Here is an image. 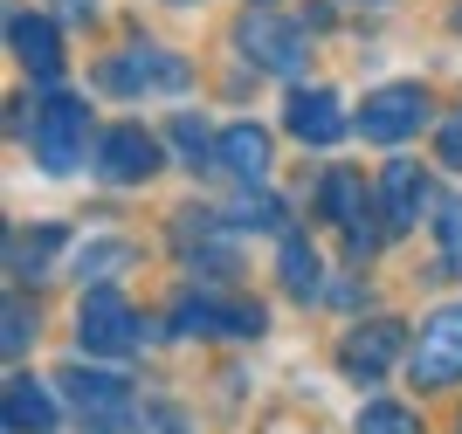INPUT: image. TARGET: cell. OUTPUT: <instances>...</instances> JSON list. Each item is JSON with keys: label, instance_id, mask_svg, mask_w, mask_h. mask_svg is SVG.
<instances>
[{"label": "cell", "instance_id": "obj_6", "mask_svg": "<svg viewBox=\"0 0 462 434\" xmlns=\"http://www.w3.org/2000/svg\"><path fill=\"white\" fill-rule=\"evenodd\" d=\"M428 90L421 83H386V90H373L366 104H359V138H373V145H401V138H414L428 125Z\"/></svg>", "mask_w": 462, "mask_h": 434}, {"label": "cell", "instance_id": "obj_3", "mask_svg": "<svg viewBox=\"0 0 462 434\" xmlns=\"http://www.w3.org/2000/svg\"><path fill=\"white\" fill-rule=\"evenodd\" d=\"M56 386L69 393V407H77V420L90 434H132V386L117 373H90V365H62Z\"/></svg>", "mask_w": 462, "mask_h": 434}, {"label": "cell", "instance_id": "obj_9", "mask_svg": "<svg viewBox=\"0 0 462 434\" xmlns=\"http://www.w3.org/2000/svg\"><path fill=\"white\" fill-rule=\"evenodd\" d=\"M235 42H242V56H255L263 69H276V76H297L310 62L304 28H290V21H276V14H249Z\"/></svg>", "mask_w": 462, "mask_h": 434}, {"label": "cell", "instance_id": "obj_1", "mask_svg": "<svg viewBox=\"0 0 462 434\" xmlns=\"http://www.w3.org/2000/svg\"><path fill=\"white\" fill-rule=\"evenodd\" d=\"M83 138H90V111H83V97L69 90H49L28 117V145H35L42 172H77L83 166Z\"/></svg>", "mask_w": 462, "mask_h": 434}, {"label": "cell", "instance_id": "obj_15", "mask_svg": "<svg viewBox=\"0 0 462 434\" xmlns=\"http://www.w3.org/2000/svg\"><path fill=\"white\" fill-rule=\"evenodd\" d=\"M7 42H14V56L28 62L42 83H56V76H62V42H56V28H49L42 14H14V21H7Z\"/></svg>", "mask_w": 462, "mask_h": 434}, {"label": "cell", "instance_id": "obj_11", "mask_svg": "<svg viewBox=\"0 0 462 434\" xmlns=\"http://www.w3.org/2000/svg\"><path fill=\"white\" fill-rule=\"evenodd\" d=\"M283 125H290V138H297V145H338V138L352 132L346 104H338L331 90H290Z\"/></svg>", "mask_w": 462, "mask_h": 434}, {"label": "cell", "instance_id": "obj_24", "mask_svg": "<svg viewBox=\"0 0 462 434\" xmlns=\"http://www.w3.org/2000/svg\"><path fill=\"white\" fill-rule=\"evenodd\" d=\"M435 227H442V263L462 276V200H456V208H442V221H435Z\"/></svg>", "mask_w": 462, "mask_h": 434}, {"label": "cell", "instance_id": "obj_16", "mask_svg": "<svg viewBox=\"0 0 462 434\" xmlns=\"http://www.w3.org/2000/svg\"><path fill=\"white\" fill-rule=\"evenodd\" d=\"M7 434H56V400L28 373L7 379Z\"/></svg>", "mask_w": 462, "mask_h": 434}, {"label": "cell", "instance_id": "obj_18", "mask_svg": "<svg viewBox=\"0 0 462 434\" xmlns=\"http://www.w3.org/2000/svg\"><path fill=\"white\" fill-rule=\"evenodd\" d=\"M283 290L290 297H325V263H318V248L283 235Z\"/></svg>", "mask_w": 462, "mask_h": 434}, {"label": "cell", "instance_id": "obj_4", "mask_svg": "<svg viewBox=\"0 0 462 434\" xmlns=\"http://www.w3.org/2000/svg\"><path fill=\"white\" fill-rule=\"evenodd\" d=\"M173 331L180 338H255V331H263V303L193 290V297L173 303Z\"/></svg>", "mask_w": 462, "mask_h": 434}, {"label": "cell", "instance_id": "obj_23", "mask_svg": "<svg viewBox=\"0 0 462 434\" xmlns=\"http://www.w3.org/2000/svg\"><path fill=\"white\" fill-rule=\"evenodd\" d=\"M276 221H283V208H276L270 193H255V200L242 193V208H235V227H276Z\"/></svg>", "mask_w": 462, "mask_h": 434}, {"label": "cell", "instance_id": "obj_20", "mask_svg": "<svg viewBox=\"0 0 462 434\" xmlns=\"http://www.w3.org/2000/svg\"><path fill=\"white\" fill-rule=\"evenodd\" d=\"M125 263H132V242H83V248H77V276H90V283L117 276Z\"/></svg>", "mask_w": 462, "mask_h": 434}, {"label": "cell", "instance_id": "obj_26", "mask_svg": "<svg viewBox=\"0 0 462 434\" xmlns=\"http://www.w3.org/2000/svg\"><path fill=\"white\" fill-rule=\"evenodd\" d=\"M435 152H442V166L462 172V117H448L442 132H435Z\"/></svg>", "mask_w": 462, "mask_h": 434}, {"label": "cell", "instance_id": "obj_12", "mask_svg": "<svg viewBox=\"0 0 462 434\" xmlns=\"http://www.w3.org/2000/svg\"><path fill=\"white\" fill-rule=\"evenodd\" d=\"M401 345H407V324H393V318L359 324V331L346 338V373H352V379H380L386 365L401 359Z\"/></svg>", "mask_w": 462, "mask_h": 434}, {"label": "cell", "instance_id": "obj_21", "mask_svg": "<svg viewBox=\"0 0 462 434\" xmlns=\"http://www.w3.org/2000/svg\"><path fill=\"white\" fill-rule=\"evenodd\" d=\"M359 434H421V420H414V407L373 400V407H359Z\"/></svg>", "mask_w": 462, "mask_h": 434}, {"label": "cell", "instance_id": "obj_25", "mask_svg": "<svg viewBox=\"0 0 462 434\" xmlns=\"http://www.w3.org/2000/svg\"><path fill=\"white\" fill-rule=\"evenodd\" d=\"M132 434H187V420H180L173 407H138Z\"/></svg>", "mask_w": 462, "mask_h": 434}, {"label": "cell", "instance_id": "obj_5", "mask_svg": "<svg viewBox=\"0 0 462 434\" xmlns=\"http://www.w3.org/2000/svg\"><path fill=\"white\" fill-rule=\"evenodd\" d=\"M407 373H414V386H456L462 379V303H442V310L414 331Z\"/></svg>", "mask_w": 462, "mask_h": 434}, {"label": "cell", "instance_id": "obj_10", "mask_svg": "<svg viewBox=\"0 0 462 434\" xmlns=\"http://www.w3.org/2000/svg\"><path fill=\"white\" fill-rule=\"evenodd\" d=\"M97 172H104L111 187H138V180H152V172H159L152 132H138V125H111V132L97 138Z\"/></svg>", "mask_w": 462, "mask_h": 434}, {"label": "cell", "instance_id": "obj_28", "mask_svg": "<svg viewBox=\"0 0 462 434\" xmlns=\"http://www.w3.org/2000/svg\"><path fill=\"white\" fill-rule=\"evenodd\" d=\"M173 7H187V0H173Z\"/></svg>", "mask_w": 462, "mask_h": 434}, {"label": "cell", "instance_id": "obj_17", "mask_svg": "<svg viewBox=\"0 0 462 434\" xmlns=\"http://www.w3.org/2000/svg\"><path fill=\"white\" fill-rule=\"evenodd\" d=\"M62 248H69V235H62V227H35V235H14V242H7V269H14V276H42V269L56 263Z\"/></svg>", "mask_w": 462, "mask_h": 434}, {"label": "cell", "instance_id": "obj_14", "mask_svg": "<svg viewBox=\"0 0 462 434\" xmlns=\"http://www.w3.org/2000/svg\"><path fill=\"white\" fill-rule=\"evenodd\" d=\"M380 193H386V227H414L428 214V172L414 159H393L380 172Z\"/></svg>", "mask_w": 462, "mask_h": 434}, {"label": "cell", "instance_id": "obj_2", "mask_svg": "<svg viewBox=\"0 0 462 434\" xmlns=\"http://www.w3.org/2000/svg\"><path fill=\"white\" fill-rule=\"evenodd\" d=\"M145 338H152V324L138 318V310L117 297L111 283H97L90 297L77 303V345H83V352H104V359H132Z\"/></svg>", "mask_w": 462, "mask_h": 434}, {"label": "cell", "instance_id": "obj_7", "mask_svg": "<svg viewBox=\"0 0 462 434\" xmlns=\"http://www.w3.org/2000/svg\"><path fill=\"white\" fill-rule=\"evenodd\" d=\"M97 76H104V90H117V97H145V90H187V62H180L173 49H152V42H138V49L111 56Z\"/></svg>", "mask_w": 462, "mask_h": 434}, {"label": "cell", "instance_id": "obj_13", "mask_svg": "<svg viewBox=\"0 0 462 434\" xmlns=\"http://www.w3.org/2000/svg\"><path fill=\"white\" fill-rule=\"evenodd\" d=\"M214 166L235 172L242 187H263V180H270V132H263V125H228L221 145H214Z\"/></svg>", "mask_w": 462, "mask_h": 434}, {"label": "cell", "instance_id": "obj_22", "mask_svg": "<svg viewBox=\"0 0 462 434\" xmlns=\"http://www.w3.org/2000/svg\"><path fill=\"white\" fill-rule=\"evenodd\" d=\"M0 345H7V352H28V345H35V310L21 297H7V331H0Z\"/></svg>", "mask_w": 462, "mask_h": 434}, {"label": "cell", "instance_id": "obj_19", "mask_svg": "<svg viewBox=\"0 0 462 434\" xmlns=\"http://www.w3.org/2000/svg\"><path fill=\"white\" fill-rule=\"evenodd\" d=\"M214 145H221V138H208L200 117H173V152L187 159L193 172H214Z\"/></svg>", "mask_w": 462, "mask_h": 434}, {"label": "cell", "instance_id": "obj_27", "mask_svg": "<svg viewBox=\"0 0 462 434\" xmlns=\"http://www.w3.org/2000/svg\"><path fill=\"white\" fill-rule=\"evenodd\" d=\"M56 7H62V21H90L97 14V0H56Z\"/></svg>", "mask_w": 462, "mask_h": 434}, {"label": "cell", "instance_id": "obj_8", "mask_svg": "<svg viewBox=\"0 0 462 434\" xmlns=\"http://www.w3.org/2000/svg\"><path fill=\"white\" fill-rule=\"evenodd\" d=\"M318 208H325L331 221L346 227L352 255H373V248H380V227H373V200H366V187H359V172H352V166H331V172H325V187H318Z\"/></svg>", "mask_w": 462, "mask_h": 434}]
</instances>
